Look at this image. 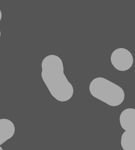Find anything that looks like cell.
<instances>
[{
	"label": "cell",
	"instance_id": "obj_6",
	"mask_svg": "<svg viewBox=\"0 0 135 150\" xmlns=\"http://www.w3.org/2000/svg\"><path fill=\"white\" fill-rule=\"evenodd\" d=\"M121 145L124 150H135V130L124 132L121 139Z\"/></svg>",
	"mask_w": 135,
	"mask_h": 150
},
{
	"label": "cell",
	"instance_id": "obj_9",
	"mask_svg": "<svg viewBox=\"0 0 135 150\" xmlns=\"http://www.w3.org/2000/svg\"><path fill=\"white\" fill-rule=\"evenodd\" d=\"M1 30H0V38H1Z\"/></svg>",
	"mask_w": 135,
	"mask_h": 150
},
{
	"label": "cell",
	"instance_id": "obj_8",
	"mask_svg": "<svg viewBox=\"0 0 135 150\" xmlns=\"http://www.w3.org/2000/svg\"><path fill=\"white\" fill-rule=\"evenodd\" d=\"M0 150H3V148L0 146Z\"/></svg>",
	"mask_w": 135,
	"mask_h": 150
},
{
	"label": "cell",
	"instance_id": "obj_1",
	"mask_svg": "<svg viewBox=\"0 0 135 150\" xmlns=\"http://www.w3.org/2000/svg\"><path fill=\"white\" fill-rule=\"evenodd\" d=\"M41 77L50 94L59 102H67L73 95V86L64 73L62 60L50 54L46 57L41 64Z\"/></svg>",
	"mask_w": 135,
	"mask_h": 150
},
{
	"label": "cell",
	"instance_id": "obj_3",
	"mask_svg": "<svg viewBox=\"0 0 135 150\" xmlns=\"http://www.w3.org/2000/svg\"><path fill=\"white\" fill-rule=\"evenodd\" d=\"M111 62L117 70L124 71L129 69L134 63L132 54L123 48L117 49L111 55Z\"/></svg>",
	"mask_w": 135,
	"mask_h": 150
},
{
	"label": "cell",
	"instance_id": "obj_4",
	"mask_svg": "<svg viewBox=\"0 0 135 150\" xmlns=\"http://www.w3.org/2000/svg\"><path fill=\"white\" fill-rule=\"evenodd\" d=\"M15 128L13 123L8 119H0V146L13 137Z\"/></svg>",
	"mask_w": 135,
	"mask_h": 150
},
{
	"label": "cell",
	"instance_id": "obj_5",
	"mask_svg": "<svg viewBox=\"0 0 135 150\" xmlns=\"http://www.w3.org/2000/svg\"><path fill=\"white\" fill-rule=\"evenodd\" d=\"M119 121L124 131L135 130V109L129 108L124 110L120 115Z\"/></svg>",
	"mask_w": 135,
	"mask_h": 150
},
{
	"label": "cell",
	"instance_id": "obj_2",
	"mask_svg": "<svg viewBox=\"0 0 135 150\" xmlns=\"http://www.w3.org/2000/svg\"><path fill=\"white\" fill-rule=\"evenodd\" d=\"M92 96L113 107L122 104L124 99V92L121 87L103 77L93 79L89 85Z\"/></svg>",
	"mask_w": 135,
	"mask_h": 150
},
{
	"label": "cell",
	"instance_id": "obj_7",
	"mask_svg": "<svg viewBox=\"0 0 135 150\" xmlns=\"http://www.w3.org/2000/svg\"><path fill=\"white\" fill-rule=\"evenodd\" d=\"M2 12L1 11V10H0V21H1V19H2Z\"/></svg>",
	"mask_w": 135,
	"mask_h": 150
}]
</instances>
